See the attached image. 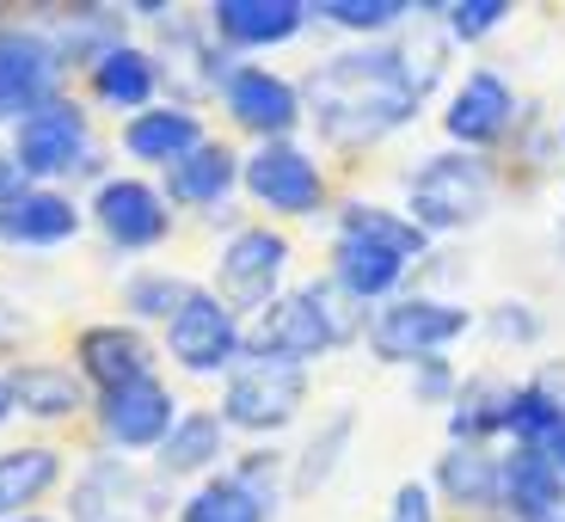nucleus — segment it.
I'll return each instance as SVG.
<instances>
[{
    "label": "nucleus",
    "mask_w": 565,
    "mask_h": 522,
    "mask_svg": "<svg viewBox=\"0 0 565 522\" xmlns=\"http://www.w3.org/2000/svg\"><path fill=\"white\" fill-rule=\"evenodd\" d=\"M480 332L498 344V351H535V344L547 339V313H541L535 301H523V296H504V301H492V308L480 313Z\"/></svg>",
    "instance_id": "nucleus-37"
},
{
    "label": "nucleus",
    "mask_w": 565,
    "mask_h": 522,
    "mask_svg": "<svg viewBox=\"0 0 565 522\" xmlns=\"http://www.w3.org/2000/svg\"><path fill=\"white\" fill-rule=\"evenodd\" d=\"M498 522H565V473L547 449H504V510Z\"/></svg>",
    "instance_id": "nucleus-27"
},
{
    "label": "nucleus",
    "mask_w": 565,
    "mask_h": 522,
    "mask_svg": "<svg viewBox=\"0 0 565 522\" xmlns=\"http://www.w3.org/2000/svg\"><path fill=\"white\" fill-rule=\"evenodd\" d=\"M13 522H56V516H43V510H31V516H13Z\"/></svg>",
    "instance_id": "nucleus-45"
},
{
    "label": "nucleus",
    "mask_w": 565,
    "mask_h": 522,
    "mask_svg": "<svg viewBox=\"0 0 565 522\" xmlns=\"http://www.w3.org/2000/svg\"><path fill=\"white\" fill-rule=\"evenodd\" d=\"M559 424H565V406L535 382V375L510 382V400H504V449H547V443L559 437Z\"/></svg>",
    "instance_id": "nucleus-35"
},
{
    "label": "nucleus",
    "mask_w": 565,
    "mask_h": 522,
    "mask_svg": "<svg viewBox=\"0 0 565 522\" xmlns=\"http://www.w3.org/2000/svg\"><path fill=\"white\" fill-rule=\"evenodd\" d=\"M308 7H313V25L339 31V38H351V43L406 38L424 19V7H412V0H308Z\"/></svg>",
    "instance_id": "nucleus-31"
},
{
    "label": "nucleus",
    "mask_w": 565,
    "mask_h": 522,
    "mask_svg": "<svg viewBox=\"0 0 565 522\" xmlns=\"http://www.w3.org/2000/svg\"><path fill=\"white\" fill-rule=\"evenodd\" d=\"M356 424H363V418H356V406L326 412L320 430L301 443V455H289V498H313L320 486L339 480L344 455H351V443H356Z\"/></svg>",
    "instance_id": "nucleus-32"
},
{
    "label": "nucleus",
    "mask_w": 565,
    "mask_h": 522,
    "mask_svg": "<svg viewBox=\"0 0 565 522\" xmlns=\"http://www.w3.org/2000/svg\"><path fill=\"white\" fill-rule=\"evenodd\" d=\"M62 480H68V455L56 443H7L0 449V522L31 516Z\"/></svg>",
    "instance_id": "nucleus-28"
},
{
    "label": "nucleus",
    "mask_w": 565,
    "mask_h": 522,
    "mask_svg": "<svg viewBox=\"0 0 565 522\" xmlns=\"http://www.w3.org/2000/svg\"><path fill=\"white\" fill-rule=\"evenodd\" d=\"M553 253H559V270H565V215L553 222Z\"/></svg>",
    "instance_id": "nucleus-44"
},
{
    "label": "nucleus",
    "mask_w": 565,
    "mask_h": 522,
    "mask_svg": "<svg viewBox=\"0 0 565 522\" xmlns=\"http://www.w3.org/2000/svg\"><path fill=\"white\" fill-rule=\"evenodd\" d=\"M559 148H565V117H559Z\"/></svg>",
    "instance_id": "nucleus-46"
},
{
    "label": "nucleus",
    "mask_w": 565,
    "mask_h": 522,
    "mask_svg": "<svg viewBox=\"0 0 565 522\" xmlns=\"http://www.w3.org/2000/svg\"><path fill=\"white\" fill-rule=\"evenodd\" d=\"M289 270H296V241L277 222H234L210 258V289L241 320H253L289 289Z\"/></svg>",
    "instance_id": "nucleus-6"
},
{
    "label": "nucleus",
    "mask_w": 565,
    "mask_h": 522,
    "mask_svg": "<svg viewBox=\"0 0 565 522\" xmlns=\"http://www.w3.org/2000/svg\"><path fill=\"white\" fill-rule=\"evenodd\" d=\"M68 356H74V369H81V382L93 387V394H117V387H129V382L160 375V344L129 320L81 326L74 344H68Z\"/></svg>",
    "instance_id": "nucleus-18"
},
{
    "label": "nucleus",
    "mask_w": 565,
    "mask_h": 522,
    "mask_svg": "<svg viewBox=\"0 0 565 522\" xmlns=\"http://www.w3.org/2000/svg\"><path fill=\"white\" fill-rule=\"evenodd\" d=\"M179 412H184V400L172 394L160 375H148V382L117 387V394H93V430H99L105 455L136 461V455H154L160 443L172 437Z\"/></svg>",
    "instance_id": "nucleus-17"
},
{
    "label": "nucleus",
    "mask_w": 565,
    "mask_h": 522,
    "mask_svg": "<svg viewBox=\"0 0 565 522\" xmlns=\"http://www.w3.org/2000/svg\"><path fill=\"white\" fill-rule=\"evenodd\" d=\"M308 394H313V375L308 369H289V363H258L246 356L234 375L222 382V424L234 437H253V443H277L289 424L308 412Z\"/></svg>",
    "instance_id": "nucleus-11"
},
{
    "label": "nucleus",
    "mask_w": 565,
    "mask_h": 522,
    "mask_svg": "<svg viewBox=\"0 0 565 522\" xmlns=\"http://www.w3.org/2000/svg\"><path fill=\"white\" fill-rule=\"evenodd\" d=\"M430 258H437V241H430L399 203L344 198L339 210H332L326 283H332L356 313H375L382 301L406 296L412 270H424Z\"/></svg>",
    "instance_id": "nucleus-2"
},
{
    "label": "nucleus",
    "mask_w": 565,
    "mask_h": 522,
    "mask_svg": "<svg viewBox=\"0 0 565 522\" xmlns=\"http://www.w3.org/2000/svg\"><path fill=\"white\" fill-rule=\"evenodd\" d=\"M7 148H13V160L25 167L31 184H81L86 160L99 155L105 141L99 129H93V105L74 99V93H62V99H50L43 111H31L25 124L7 129Z\"/></svg>",
    "instance_id": "nucleus-9"
},
{
    "label": "nucleus",
    "mask_w": 565,
    "mask_h": 522,
    "mask_svg": "<svg viewBox=\"0 0 565 522\" xmlns=\"http://www.w3.org/2000/svg\"><path fill=\"white\" fill-rule=\"evenodd\" d=\"M148 31H154L148 50H154V62H160V81H167L172 105H191V111H198L203 99H222V81L234 74V56L215 43L210 19L172 7V13Z\"/></svg>",
    "instance_id": "nucleus-13"
},
{
    "label": "nucleus",
    "mask_w": 565,
    "mask_h": 522,
    "mask_svg": "<svg viewBox=\"0 0 565 522\" xmlns=\"http://www.w3.org/2000/svg\"><path fill=\"white\" fill-rule=\"evenodd\" d=\"M86 234V203L62 184H31L19 203L0 210V246L13 253H62Z\"/></svg>",
    "instance_id": "nucleus-23"
},
{
    "label": "nucleus",
    "mask_w": 565,
    "mask_h": 522,
    "mask_svg": "<svg viewBox=\"0 0 565 522\" xmlns=\"http://www.w3.org/2000/svg\"><path fill=\"white\" fill-rule=\"evenodd\" d=\"M443 136L449 148H467V155H498L516 129H523V93L504 81L498 68H467L455 74L449 99H443Z\"/></svg>",
    "instance_id": "nucleus-14"
},
{
    "label": "nucleus",
    "mask_w": 565,
    "mask_h": 522,
    "mask_svg": "<svg viewBox=\"0 0 565 522\" xmlns=\"http://www.w3.org/2000/svg\"><path fill=\"white\" fill-rule=\"evenodd\" d=\"M160 356L191 382H227L246 363V320L215 296L210 283H198L184 308L160 326Z\"/></svg>",
    "instance_id": "nucleus-8"
},
{
    "label": "nucleus",
    "mask_w": 565,
    "mask_h": 522,
    "mask_svg": "<svg viewBox=\"0 0 565 522\" xmlns=\"http://www.w3.org/2000/svg\"><path fill=\"white\" fill-rule=\"evenodd\" d=\"M7 387H13L19 418H31V424L93 418V387H86L81 369L62 363V356H13V363H7Z\"/></svg>",
    "instance_id": "nucleus-25"
},
{
    "label": "nucleus",
    "mask_w": 565,
    "mask_h": 522,
    "mask_svg": "<svg viewBox=\"0 0 565 522\" xmlns=\"http://www.w3.org/2000/svg\"><path fill=\"white\" fill-rule=\"evenodd\" d=\"M430 492L443 510H455L461 522H498L504 510V449H449L430 467Z\"/></svg>",
    "instance_id": "nucleus-22"
},
{
    "label": "nucleus",
    "mask_w": 565,
    "mask_h": 522,
    "mask_svg": "<svg viewBox=\"0 0 565 522\" xmlns=\"http://www.w3.org/2000/svg\"><path fill=\"white\" fill-rule=\"evenodd\" d=\"M473 332H480V313L455 296H437V289H406L375 313H363V344L387 369H418L430 356H449Z\"/></svg>",
    "instance_id": "nucleus-5"
},
{
    "label": "nucleus",
    "mask_w": 565,
    "mask_h": 522,
    "mask_svg": "<svg viewBox=\"0 0 565 522\" xmlns=\"http://www.w3.org/2000/svg\"><path fill=\"white\" fill-rule=\"evenodd\" d=\"M430 25V7L406 38L387 43H339L326 50L308 74H301V105H308V129L326 155H369L382 141L406 136L424 117L430 93H437L443 68H449V38L430 31L418 43V31Z\"/></svg>",
    "instance_id": "nucleus-1"
},
{
    "label": "nucleus",
    "mask_w": 565,
    "mask_h": 522,
    "mask_svg": "<svg viewBox=\"0 0 565 522\" xmlns=\"http://www.w3.org/2000/svg\"><path fill=\"white\" fill-rule=\"evenodd\" d=\"M215 43L227 56H258V50H282L296 43L301 31H313V7L308 0H210L203 7Z\"/></svg>",
    "instance_id": "nucleus-19"
},
{
    "label": "nucleus",
    "mask_w": 565,
    "mask_h": 522,
    "mask_svg": "<svg viewBox=\"0 0 565 522\" xmlns=\"http://www.w3.org/2000/svg\"><path fill=\"white\" fill-rule=\"evenodd\" d=\"M227 461H234V430L222 424L215 406H184L172 437L154 449V473L167 486H203L227 473Z\"/></svg>",
    "instance_id": "nucleus-24"
},
{
    "label": "nucleus",
    "mask_w": 565,
    "mask_h": 522,
    "mask_svg": "<svg viewBox=\"0 0 565 522\" xmlns=\"http://www.w3.org/2000/svg\"><path fill=\"white\" fill-rule=\"evenodd\" d=\"M241 148L222 136H210L198 155H184L172 172H160V191H167L172 210H191V215H222L227 198L241 191Z\"/></svg>",
    "instance_id": "nucleus-26"
},
{
    "label": "nucleus",
    "mask_w": 565,
    "mask_h": 522,
    "mask_svg": "<svg viewBox=\"0 0 565 522\" xmlns=\"http://www.w3.org/2000/svg\"><path fill=\"white\" fill-rule=\"evenodd\" d=\"M406 394H412V406H443L449 412L455 394H461V369H455L449 356H430V363L406 369Z\"/></svg>",
    "instance_id": "nucleus-38"
},
{
    "label": "nucleus",
    "mask_w": 565,
    "mask_h": 522,
    "mask_svg": "<svg viewBox=\"0 0 565 522\" xmlns=\"http://www.w3.org/2000/svg\"><path fill=\"white\" fill-rule=\"evenodd\" d=\"M547 455H553V467H559V473H565V424H559V437L547 443Z\"/></svg>",
    "instance_id": "nucleus-43"
},
{
    "label": "nucleus",
    "mask_w": 565,
    "mask_h": 522,
    "mask_svg": "<svg viewBox=\"0 0 565 522\" xmlns=\"http://www.w3.org/2000/svg\"><path fill=\"white\" fill-rule=\"evenodd\" d=\"M399 210L430 234V241H455L492 222L498 210V167L492 155H467V148H437L399 184Z\"/></svg>",
    "instance_id": "nucleus-4"
},
{
    "label": "nucleus",
    "mask_w": 565,
    "mask_h": 522,
    "mask_svg": "<svg viewBox=\"0 0 565 522\" xmlns=\"http://www.w3.org/2000/svg\"><path fill=\"white\" fill-rule=\"evenodd\" d=\"M179 516V498L154 467L124 461V455H86L68 486V516L62 522H167Z\"/></svg>",
    "instance_id": "nucleus-7"
},
{
    "label": "nucleus",
    "mask_w": 565,
    "mask_h": 522,
    "mask_svg": "<svg viewBox=\"0 0 565 522\" xmlns=\"http://www.w3.org/2000/svg\"><path fill=\"white\" fill-rule=\"evenodd\" d=\"M191 289H198V277H184L172 265H136L124 277V289H117V301H124V320L148 332V326H167Z\"/></svg>",
    "instance_id": "nucleus-34"
},
{
    "label": "nucleus",
    "mask_w": 565,
    "mask_h": 522,
    "mask_svg": "<svg viewBox=\"0 0 565 522\" xmlns=\"http://www.w3.org/2000/svg\"><path fill=\"white\" fill-rule=\"evenodd\" d=\"M62 81H68V62L38 19L0 25V129L25 124L31 111L62 99Z\"/></svg>",
    "instance_id": "nucleus-16"
},
{
    "label": "nucleus",
    "mask_w": 565,
    "mask_h": 522,
    "mask_svg": "<svg viewBox=\"0 0 565 522\" xmlns=\"http://www.w3.org/2000/svg\"><path fill=\"white\" fill-rule=\"evenodd\" d=\"M25 339H31V313L0 289V351H19Z\"/></svg>",
    "instance_id": "nucleus-40"
},
{
    "label": "nucleus",
    "mask_w": 565,
    "mask_h": 522,
    "mask_svg": "<svg viewBox=\"0 0 565 522\" xmlns=\"http://www.w3.org/2000/svg\"><path fill=\"white\" fill-rule=\"evenodd\" d=\"M203 141H210V124H203V111H191V105H148V111H136L129 124H117V148H124V160L136 172H172L184 155H198Z\"/></svg>",
    "instance_id": "nucleus-21"
},
{
    "label": "nucleus",
    "mask_w": 565,
    "mask_h": 522,
    "mask_svg": "<svg viewBox=\"0 0 565 522\" xmlns=\"http://www.w3.org/2000/svg\"><path fill=\"white\" fill-rule=\"evenodd\" d=\"M387 522H443V504L430 492V480H399L387 498Z\"/></svg>",
    "instance_id": "nucleus-39"
},
{
    "label": "nucleus",
    "mask_w": 565,
    "mask_h": 522,
    "mask_svg": "<svg viewBox=\"0 0 565 522\" xmlns=\"http://www.w3.org/2000/svg\"><path fill=\"white\" fill-rule=\"evenodd\" d=\"M510 19H516V0H449V7H437V31L461 50L498 38Z\"/></svg>",
    "instance_id": "nucleus-36"
},
{
    "label": "nucleus",
    "mask_w": 565,
    "mask_h": 522,
    "mask_svg": "<svg viewBox=\"0 0 565 522\" xmlns=\"http://www.w3.org/2000/svg\"><path fill=\"white\" fill-rule=\"evenodd\" d=\"M43 31H50V43L62 50V62L74 68H93V62L105 56V50H117V43L129 38V13L124 7H50V13L38 19Z\"/></svg>",
    "instance_id": "nucleus-29"
},
{
    "label": "nucleus",
    "mask_w": 565,
    "mask_h": 522,
    "mask_svg": "<svg viewBox=\"0 0 565 522\" xmlns=\"http://www.w3.org/2000/svg\"><path fill=\"white\" fill-rule=\"evenodd\" d=\"M81 86H86V105H93V111H111L117 124H129L136 111H148V105L167 99L160 62L141 38H124L117 50H105V56L81 74Z\"/></svg>",
    "instance_id": "nucleus-20"
},
{
    "label": "nucleus",
    "mask_w": 565,
    "mask_h": 522,
    "mask_svg": "<svg viewBox=\"0 0 565 522\" xmlns=\"http://www.w3.org/2000/svg\"><path fill=\"white\" fill-rule=\"evenodd\" d=\"M86 222L105 234V246L124 258H141V253H160L179 227V210L167 203L160 179L148 172H111L99 191H86Z\"/></svg>",
    "instance_id": "nucleus-12"
},
{
    "label": "nucleus",
    "mask_w": 565,
    "mask_h": 522,
    "mask_svg": "<svg viewBox=\"0 0 565 522\" xmlns=\"http://www.w3.org/2000/svg\"><path fill=\"white\" fill-rule=\"evenodd\" d=\"M19 418V406H13V387H7V369H0V430Z\"/></svg>",
    "instance_id": "nucleus-42"
},
{
    "label": "nucleus",
    "mask_w": 565,
    "mask_h": 522,
    "mask_svg": "<svg viewBox=\"0 0 565 522\" xmlns=\"http://www.w3.org/2000/svg\"><path fill=\"white\" fill-rule=\"evenodd\" d=\"M179 522H277V498L253 492V486L227 467V473H215V480L191 486V492L179 498Z\"/></svg>",
    "instance_id": "nucleus-33"
},
{
    "label": "nucleus",
    "mask_w": 565,
    "mask_h": 522,
    "mask_svg": "<svg viewBox=\"0 0 565 522\" xmlns=\"http://www.w3.org/2000/svg\"><path fill=\"white\" fill-rule=\"evenodd\" d=\"M351 339H363V313H356L326 277L289 283L265 313L246 320V356H258V363L313 369L332 351H344Z\"/></svg>",
    "instance_id": "nucleus-3"
},
{
    "label": "nucleus",
    "mask_w": 565,
    "mask_h": 522,
    "mask_svg": "<svg viewBox=\"0 0 565 522\" xmlns=\"http://www.w3.org/2000/svg\"><path fill=\"white\" fill-rule=\"evenodd\" d=\"M241 191L265 210V222H313L332 210V172L308 141H265L241 160Z\"/></svg>",
    "instance_id": "nucleus-10"
},
{
    "label": "nucleus",
    "mask_w": 565,
    "mask_h": 522,
    "mask_svg": "<svg viewBox=\"0 0 565 522\" xmlns=\"http://www.w3.org/2000/svg\"><path fill=\"white\" fill-rule=\"evenodd\" d=\"M504 400H510L504 375H492V369L461 375V394L443 412L449 443H461V449H498V443H504Z\"/></svg>",
    "instance_id": "nucleus-30"
},
{
    "label": "nucleus",
    "mask_w": 565,
    "mask_h": 522,
    "mask_svg": "<svg viewBox=\"0 0 565 522\" xmlns=\"http://www.w3.org/2000/svg\"><path fill=\"white\" fill-rule=\"evenodd\" d=\"M222 111L241 136H253V148H265V141H296L308 129L301 81H289L270 62H234V74L222 81Z\"/></svg>",
    "instance_id": "nucleus-15"
},
{
    "label": "nucleus",
    "mask_w": 565,
    "mask_h": 522,
    "mask_svg": "<svg viewBox=\"0 0 565 522\" xmlns=\"http://www.w3.org/2000/svg\"><path fill=\"white\" fill-rule=\"evenodd\" d=\"M31 191V179H25V167H19L13 160V148H7V141H0V210H7V203H19Z\"/></svg>",
    "instance_id": "nucleus-41"
}]
</instances>
